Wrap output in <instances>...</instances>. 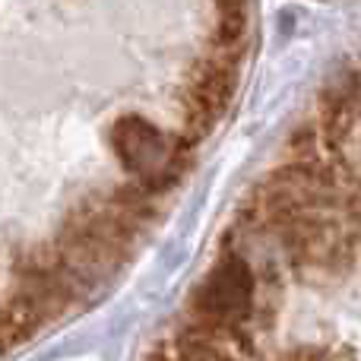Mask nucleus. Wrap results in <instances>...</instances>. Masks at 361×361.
<instances>
[{"label":"nucleus","mask_w":361,"mask_h":361,"mask_svg":"<svg viewBox=\"0 0 361 361\" xmlns=\"http://www.w3.org/2000/svg\"><path fill=\"white\" fill-rule=\"evenodd\" d=\"M187 146V140L169 137L143 114H124L111 127V149L118 162L152 193H162L178 180Z\"/></svg>","instance_id":"nucleus-1"},{"label":"nucleus","mask_w":361,"mask_h":361,"mask_svg":"<svg viewBox=\"0 0 361 361\" xmlns=\"http://www.w3.org/2000/svg\"><path fill=\"white\" fill-rule=\"evenodd\" d=\"M197 320L222 330H244L254 311V273L241 257L228 254L212 267L193 298Z\"/></svg>","instance_id":"nucleus-2"},{"label":"nucleus","mask_w":361,"mask_h":361,"mask_svg":"<svg viewBox=\"0 0 361 361\" xmlns=\"http://www.w3.org/2000/svg\"><path fill=\"white\" fill-rule=\"evenodd\" d=\"M238 352H247L244 330H222L193 320L178 336L175 361H238Z\"/></svg>","instance_id":"nucleus-3"},{"label":"nucleus","mask_w":361,"mask_h":361,"mask_svg":"<svg viewBox=\"0 0 361 361\" xmlns=\"http://www.w3.org/2000/svg\"><path fill=\"white\" fill-rule=\"evenodd\" d=\"M44 326V317L29 295H23L19 288H10L4 298V311H0V336H4V349H16V345L29 343L38 330Z\"/></svg>","instance_id":"nucleus-4"},{"label":"nucleus","mask_w":361,"mask_h":361,"mask_svg":"<svg viewBox=\"0 0 361 361\" xmlns=\"http://www.w3.org/2000/svg\"><path fill=\"white\" fill-rule=\"evenodd\" d=\"M149 361H175V358H171L169 355V349H165V345H162V349H156V352H152V358Z\"/></svg>","instance_id":"nucleus-5"}]
</instances>
